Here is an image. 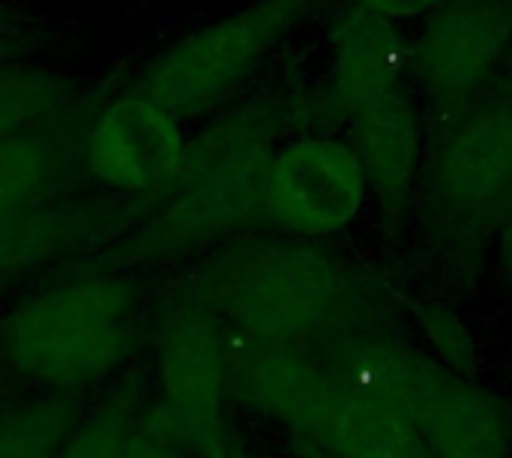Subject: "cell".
Wrapping results in <instances>:
<instances>
[{"label": "cell", "mask_w": 512, "mask_h": 458, "mask_svg": "<svg viewBox=\"0 0 512 458\" xmlns=\"http://www.w3.org/2000/svg\"><path fill=\"white\" fill-rule=\"evenodd\" d=\"M282 114L246 108L213 123L162 195L159 213L138 240L141 252L180 255L201 249L264 213L270 162L279 150Z\"/></svg>", "instance_id": "cell-1"}, {"label": "cell", "mask_w": 512, "mask_h": 458, "mask_svg": "<svg viewBox=\"0 0 512 458\" xmlns=\"http://www.w3.org/2000/svg\"><path fill=\"white\" fill-rule=\"evenodd\" d=\"M210 315L252 342L303 348L345 327L357 285L345 264L303 243H261L222 261L207 279Z\"/></svg>", "instance_id": "cell-2"}, {"label": "cell", "mask_w": 512, "mask_h": 458, "mask_svg": "<svg viewBox=\"0 0 512 458\" xmlns=\"http://www.w3.org/2000/svg\"><path fill=\"white\" fill-rule=\"evenodd\" d=\"M132 336V294L117 282L93 279L21 303L0 327V348L21 378L75 390L105 378L126 357Z\"/></svg>", "instance_id": "cell-3"}, {"label": "cell", "mask_w": 512, "mask_h": 458, "mask_svg": "<svg viewBox=\"0 0 512 458\" xmlns=\"http://www.w3.org/2000/svg\"><path fill=\"white\" fill-rule=\"evenodd\" d=\"M315 9L312 0H249L165 48L132 93L174 117L210 111L243 87Z\"/></svg>", "instance_id": "cell-4"}, {"label": "cell", "mask_w": 512, "mask_h": 458, "mask_svg": "<svg viewBox=\"0 0 512 458\" xmlns=\"http://www.w3.org/2000/svg\"><path fill=\"white\" fill-rule=\"evenodd\" d=\"M420 195L447 228L486 231L510 222L512 78L465 111L432 120Z\"/></svg>", "instance_id": "cell-5"}, {"label": "cell", "mask_w": 512, "mask_h": 458, "mask_svg": "<svg viewBox=\"0 0 512 458\" xmlns=\"http://www.w3.org/2000/svg\"><path fill=\"white\" fill-rule=\"evenodd\" d=\"M512 78V0H447L411 27L408 87L432 120Z\"/></svg>", "instance_id": "cell-6"}, {"label": "cell", "mask_w": 512, "mask_h": 458, "mask_svg": "<svg viewBox=\"0 0 512 458\" xmlns=\"http://www.w3.org/2000/svg\"><path fill=\"white\" fill-rule=\"evenodd\" d=\"M369 204V180L348 138L309 132L279 144L264 192V213L297 237H333Z\"/></svg>", "instance_id": "cell-7"}, {"label": "cell", "mask_w": 512, "mask_h": 458, "mask_svg": "<svg viewBox=\"0 0 512 458\" xmlns=\"http://www.w3.org/2000/svg\"><path fill=\"white\" fill-rule=\"evenodd\" d=\"M231 384L228 345L207 309H180L159 342V393L165 429L198 447L222 441V405Z\"/></svg>", "instance_id": "cell-8"}, {"label": "cell", "mask_w": 512, "mask_h": 458, "mask_svg": "<svg viewBox=\"0 0 512 458\" xmlns=\"http://www.w3.org/2000/svg\"><path fill=\"white\" fill-rule=\"evenodd\" d=\"M189 156L180 117L129 93L93 120L84 141L87 171L126 195H165Z\"/></svg>", "instance_id": "cell-9"}, {"label": "cell", "mask_w": 512, "mask_h": 458, "mask_svg": "<svg viewBox=\"0 0 512 458\" xmlns=\"http://www.w3.org/2000/svg\"><path fill=\"white\" fill-rule=\"evenodd\" d=\"M348 123V141L366 171L369 195L378 198L384 213L405 216L420 195L429 150V111L408 84H399L354 111Z\"/></svg>", "instance_id": "cell-10"}, {"label": "cell", "mask_w": 512, "mask_h": 458, "mask_svg": "<svg viewBox=\"0 0 512 458\" xmlns=\"http://www.w3.org/2000/svg\"><path fill=\"white\" fill-rule=\"evenodd\" d=\"M327 84L324 93L336 114L351 117L372 99L408 84V42L411 30L333 0L327 15Z\"/></svg>", "instance_id": "cell-11"}, {"label": "cell", "mask_w": 512, "mask_h": 458, "mask_svg": "<svg viewBox=\"0 0 512 458\" xmlns=\"http://www.w3.org/2000/svg\"><path fill=\"white\" fill-rule=\"evenodd\" d=\"M231 381L237 390L267 414L279 417L291 429L324 441L330 405L339 378L312 363L303 348L252 342L228 351Z\"/></svg>", "instance_id": "cell-12"}, {"label": "cell", "mask_w": 512, "mask_h": 458, "mask_svg": "<svg viewBox=\"0 0 512 458\" xmlns=\"http://www.w3.org/2000/svg\"><path fill=\"white\" fill-rule=\"evenodd\" d=\"M426 458H510V438L495 399L426 366L408 402Z\"/></svg>", "instance_id": "cell-13"}, {"label": "cell", "mask_w": 512, "mask_h": 458, "mask_svg": "<svg viewBox=\"0 0 512 458\" xmlns=\"http://www.w3.org/2000/svg\"><path fill=\"white\" fill-rule=\"evenodd\" d=\"M324 444L345 458H426L414 420L390 399L339 378Z\"/></svg>", "instance_id": "cell-14"}, {"label": "cell", "mask_w": 512, "mask_h": 458, "mask_svg": "<svg viewBox=\"0 0 512 458\" xmlns=\"http://www.w3.org/2000/svg\"><path fill=\"white\" fill-rule=\"evenodd\" d=\"M63 168L57 135L39 123L0 138V216L42 204Z\"/></svg>", "instance_id": "cell-15"}, {"label": "cell", "mask_w": 512, "mask_h": 458, "mask_svg": "<svg viewBox=\"0 0 512 458\" xmlns=\"http://www.w3.org/2000/svg\"><path fill=\"white\" fill-rule=\"evenodd\" d=\"M84 234V216L72 207L33 204L0 216V279L27 270Z\"/></svg>", "instance_id": "cell-16"}, {"label": "cell", "mask_w": 512, "mask_h": 458, "mask_svg": "<svg viewBox=\"0 0 512 458\" xmlns=\"http://www.w3.org/2000/svg\"><path fill=\"white\" fill-rule=\"evenodd\" d=\"M72 429L63 402L27 405L0 420V458H60Z\"/></svg>", "instance_id": "cell-17"}, {"label": "cell", "mask_w": 512, "mask_h": 458, "mask_svg": "<svg viewBox=\"0 0 512 458\" xmlns=\"http://www.w3.org/2000/svg\"><path fill=\"white\" fill-rule=\"evenodd\" d=\"M63 99V87L33 69L0 66V138L39 123Z\"/></svg>", "instance_id": "cell-18"}, {"label": "cell", "mask_w": 512, "mask_h": 458, "mask_svg": "<svg viewBox=\"0 0 512 458\" xmlns=\"http://www.w3.org/2000/svg\"><path fill=\"white\" fill-rule=\"evenodd\" d=\"M132 426L117 411H102L81 426L63 447L60 458H126Z\"/></svg>", "instance_id": "cell-19"}, {"label": "cell", "mask_w": 512, "mask_h": 458, "mask_svg": "<svg viewBox=\"0 0 512 458\" xmlns=\"http://www.w3.org/2000/svg\"><path fill=\"white\" fill-rule=\"evenodd\" d=\"M426 330L429 336L435 339L438 351L450 360V363H465L471 360V339H468V330L456 321V315H450L444 306H435L426 312Z\"/></svg>", "instance_id": "cell-20"}, {"label": "cell", "mask_w": 512, "mask_h": 458, "mask_svg": "<svg viewBox=\"0 0 512 458\" xmlns=\"http://www.w3.org/2000/svg\"><path fill=\"white\" fill-rule=\"evenodd\" d=\"M357 9H366L372 15H381V18H390L402 27H414L420 24L423 18H429L435 9H441L447 0H345Z\"/></svg>", "instance_id": "cell-21"}, {"label": "cell", "mask_w": 512, "mask_h": 458, "mask_svg": "<svg viewBox=\"0 0 512 458\" xmlns=\"http://www.w3.org/2000/svg\"><path fill=\"white\" fill-rule=\"evenodd\" d=\"M126 458H177L162 438H156L153 432H135L129 435V447Z\"/></svg>", "instance_id": "cell-22"}, {"label": "cell", "mask_w": 512, "mask_h": 458, "mask_svg": "<svg viewBox=\"0 0 512 458\" xmlns=\"http://www.w3.org/2000/svg\"><path fill=\"white\" fill-rule=\"evenodd\" d=\"M501 264H504L507 282L512 285V219L501 225Z\"/></svg>", "instance_id": "cell-23"}, {"label": "cell", "mask_w": 512, "mask_h": 458, "mask_svg": "<svg viewBox=\"0 0 512 458\" xmlns=\"http://www.w3.org/2000/svg\"><path fill=\"white\" fill-rule=\"evenodd\" d=\"M204 456H207V458H243L240 453H237V450H231V447H228L225 441H219V444H216L213 450H207Z\"/></svg>", "instance_id": "cell-24"}, {"label": "cell", "mask_w": 512, "mask_h": 458, "mask_svg": "<svg viewBox=\"0 0 512 458\" xmlns=\"http://www.w3.org/2000/svg\"><path fill=\"white\" fill-rule=\"evenodd\" d=\"M312 3H315V6H321V3H327V0H312Z\"/></svg>", "instance_id": "cell-25"}]
</instances>
